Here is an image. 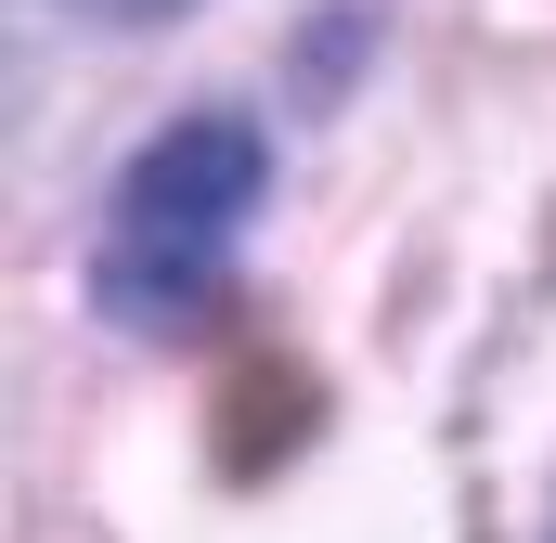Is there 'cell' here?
I'll return each instance as SVG.
<instances>
[{
    "label": "cell",
    "instance_id": "obj_2",
    "mask_svg": "<svg viewBox=\"0 0 556 543\" xmlns=\"http://www.w3.org/2000/svg\"><path fill=\"white\" fill-rule=\"evenodd\" d=\"M78 13H117V26H142V13H181V0H78Z\"/></svg>",
    "mask_w": 556,
    "mask_h": 543
},
{
    "label": "cell",
    "instance_id": "obj_1",
    "mask_svg": "<svg viewBox=\"0 0 556 543\" xmlns=\"http://www.w3.org/2000/svg\"><path fill=\"white\" fill-rule=\"evenodd\" d=\"M260 207V130L247 117H181V130L142 142V168L117 181V220H104V311L117 324H194L233 272V233Z\"/></svg>",
    "mask_w": 556,
    "mask_h": 543
}]
</instances>
